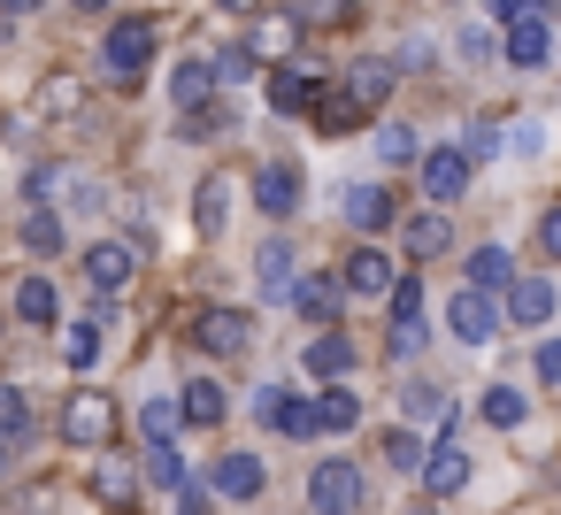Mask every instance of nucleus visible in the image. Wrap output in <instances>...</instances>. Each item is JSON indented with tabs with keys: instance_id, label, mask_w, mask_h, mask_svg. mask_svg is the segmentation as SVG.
I'll use <instances>...</instances> for the list:
<instances>
[{
	"instance_id": "nucleus-24",
	"label": "nucleus",
	"mask_w": 561,
	"mask_h": 515,
	"mask_svg": "<svg viewBox=\"0 0 561 515\" xmlns=\"http://www.w3.org/2000/svg\"><path fill=\"white\" fill-rule=\"evenodd\" d=\"M254 277H262V300H285V293H293V247L270 239V247L254 254Z\"/></svg>"
},
{
	"instance_id": "nucleus-25",
	"label": "nucleus",
	"mask_w": 561,
	"mask_h": 515,
	"mask_svg": "<svg viewBox=\"0 0 561 515\" xmlns=\"http://www.w3.org/2000/svg\"><path fill=\"white\" fill-rule=\"evenodd\" d=\"M308 377H346L354 369V339H339V331H323V339H308Z\"/></svg>"
},
{
	"instance_id": "nucleus-52",
	"label": "nucleus",
	"mask_w": 561,
	"mask_h": 515,
	"mask_svg": "<svg viewBox=\"0 0 561 515\" xmlns=\"http://www.w3.org/2000/svg\"><path fill=\"white\" fill-rule=\"evenodd\" d=\"M78 9H85V16H101V9H108V0H78Z\"/></svg>"
},
{
	"instance_id": "nucleus-7",
	"label": "nucleus",
	"mask_w": 561,
	"mask_h": 515,
	"mask_svg": "<svg viewBox=\"0 0 561 515\" xmlns=\"http://www.w3.org/2000/svg\"><path fill=\"white\" fill-rule=\"evenodd\" d=\"M415 477H423L431 500H454V492L469 484V454H461L454 438H438V446H423V469H415Z\"/></svg>"
},
{
	"instance_id": "nucleus-47",
	"label": "nucleus",
	"mask_w": 561,
	"mask_h": 515,
	"mask_svg": "<svg viewBox=\"0 0 561 515\" xmlns=\"http://www.w3.org/2000/svg\"><path fill=\"white\" fill-rule=\"evenodd\" d=\"M538 377H546V385H561V339H546V346H538Z\"/></svg>"
},
{
	"instance_id": "nucleus-29",
	"label": "nucleus",
	"mask_w": 561,
	"mask_h": 515,
	"mask_svg": "<svg viewBox=\"0 0 561 515\" xmlns=\"http://www.w3.org/2000/svg\"><path fill=\"white\" fill-rule=\"evenodd\" d=\"M446 239H454V224H446L438 208L408 224V254H415V262H431V254H446Z\"/></svg>"
},
{
	"instance_id": "nucleus-49",
	"label": "nucleus",
	"mask_w": 561,
	"mask_h": 515,
	"mask_svg": "<svg viewBox=\"0 0 561 515\" xmlns=\"http://www.w3.org/2000/svg\"><path fill=\"white\" fill-rule=\"evenodd\" d=\"M538 239H546V254H553V262H561V208H553V216H546V224H538Z\"/></svg>"
},
{
	"instance_id": "nucleus-26",
	"label": "nucleus",
	"mask_w": 561,
	"mask_h": 515,
	"mask_svg": "<svg viewBox=\"0 0 561 515\" xmlns=\"http://www.w3.org/2000/svg\"><path fill=\"white\" fill-rule=\"evenodd\" d=\"M400 408H408L415 423H446V438H454V400H446L438 385H423V377H415V385L400 392Z\"/></svg>"
},
{
	"instance_id": "nucleus-23",
	"label": "nucleus",
	"mask_w": 561,
	"mask_h": 515,
	"mask_svg": "<svg viewBox=\"0 0 561 515\" xmlns=\"http://www.w3.org/2000/svg\"><path fill=\"white\" fill-rule=\"evenodd\" d=\"M385 93H392V62H354V70H346V101H354L362 116H369Z\"/></svg>"
},
{
	"instance_id": "nucleus-14",
	"label": "nucleus",
	"mask_w": 561,
	"mask_h": 515,
	"mask_svg": "<svg viewBox=\"0 0 561 515\" xmlns=\"http://www.w3.org/2000/svg\"><path fill=\"white\" fill-rule=\"evenodd\" d=\"M546 316H553V285H546V277H515V285H507V323H515V331H538Z\"/></svg>"
},
{
	"instance_id": "nucleus-50",
	"label": "nucleus",
	"mask_w": 561,
	"mask_h": 515,
	"mask_svg": "<svg viewBox=\"0 0 561 515\" xmlns=\"http://www.w3.org/2000/svg\"><path fill=\"white\" fill-rule=\"evenodd\" d=\"M216 9H231V16H262V0H216Z\"/></svg>"
},
{
	"instance_id": "nucleus-31",
	"label": "nucleus",
	"mask_w": 561,
	"mask_h": 515,
	"mask_svg": "<svg viewBox=\"0 0 561 515\" xmlns=\"http://www.w3.org/2000/svg\"><path fill=\"white\" fill-rule=\"evenodd\" d=\"M354 423H362L354 392H316V431H354Z\"/></svg>"
},
{
	"instance_id": "nucleus-12",
	"label": "nucleus",
	"mask_w": 561,
	"mask_h": 515,
	"mask_svg": "<svg viewBox=\"0 0 561 515\" xmlns=\"http://www.w3.org/2000/svg\"><path fill=\"white\" fill-rule=\"evenodd\" d=\"M170 93H178V108H185V116H201V108L216 101V55H185V62H178V78H170Z\"/></svg>"
},
{
	"instance_id": "nucleus-42",
	"label": "nucleus",
	"mask_w": 561,
	"mask_h": 515,
	"mask_svg": "<svg viewBox=\"0 0 561 515\" xmlns=\"http://www.w3.org/2000/svg\"><path fill=\"white\" fill-rule=\"evenodd\" d=\"M147 477H154V484H185V461H178V446H170V438H154V446H147Z\"/></svg>"
},
{
	"instance_id": "nucleus-17",
	"label": "nucleus",
	"mask_w": 561,
	"mask_h": 515,
	"mask_svg": "<svg viewBox=\"0 0 561 515\" xmlns=\"http://www.w3.org/2000/svg\"><path fill=\"white\" fill-rule=\"evenodd\" d=\"M500 55H507L515 70H538V62L553 55V32H546V24H507V32H500Z\"/></svg>"
},
{
	"instance_id": "nucleus-46",
	"label": "nucleus",
	"mask_w": 561,
	"mask_h": 515,
	"mask_svg": "<svg viewBox=\"0 0 561 515\" xmlns=\"http://www.w3.org/2000/svg\"><path fill=\"white\" fill-rule=\"evenodd\" d=\"M47 507H55V484H32V492H24L9 515H47Z\"/></svg>"
},
{
	"instance_id": "nucleus-34",
	"label": "nucleus",
	"mask_w": 561,
	"mask_h": 515,
	"mask_svg": "<svg viewBox=\"0 0 561 515\" xmlns=\"http://www.w3.org/2000/svg\"><path fill=\"white\" fill-rule=\"evenodd\" d=\"M377 162H385V170L415 162V131H408V124H377Z\"/></svg>"
},
{
	"instance_id": "nucleus-18",
	"label": "nucleus",
	"mask_w": 561,
	"mask_h": 515,
	"mask_svg": "<svg viewBox=\"0 0 561 515\" xmlns=\"http://www.w3.org/2000/svg\"><path fill=\"white\" fill-rule=\"evenodd\" d=\"M78 108H85V85L78 78H47L39 101H32V124H70Z\"/></svg>"
},
{
	"instance_id": "nucleus-6",
	"label": "nucleus",
	"mask_w": 561,
	"mask_h": 515,
	"mask_svg": "<svg viewBox=\"0 0 561 515\" xmlns=\"http://www.w3.org/2000/svg\"><path fill=\"white\" fill-rule=\"evenodd\" d=\"M446 323H454L461 346H492V339H500V308H492L484 293H454V300H446Z\"/></svg>"
},
{
	"instance_id": "nucleus-37",
	"label": "nucleus",
	"mask_w": 561,
	"mask_h": 515,
	"mask_svg": "<svg viewBox=\"0 0 561 515\" xmlns=\"http://www.w3.org/2000/svg\"><path fill=\"white\" fill-rule=\"evenodd\" d=\"M93 354H101V323H78V331H62V362H70V369H93Z\"/></svg>"
},
{
	"instance_id": "nucleus-4",
	"label": "nucleus",
	"mask_w": 561,
	"mask_h": 515,
	"mask_svg": "<svg viewBox=\"0 0 561 515\" xmlns=\"http://www.w3.org/2000/svg\"><path fill=\"white\" fill-rule=\"evenodd\" d=\"M193 339H201L208 354H224V362H231V354H247L254 316H247V308H201V316H193Z\"/></svg>"
},
{
	"instance_id": "nucleus-9",
	"label": "nucleus",
	"mask_w": 561,
	"mask_h": 515,
	"mask_svg": "<svg viewBox=\"0 0 561 515\" xmlns=\"http://www.w3.org/2000/svg\"><path fill=\"white\" fill-rule=\"evenodd\" d=\"M339 285H346L354 300H385V293L400 285V270H392V262H385L377 247H354V254H346V277H339Z\"/></svg>"
},
{
	"instance_id": "nucleus-20",
	"label": "nucleus",
	"mask_w": 561,
	"mask_h": 515,
	"mask_svg": "<svg viewBox=\"0 0 561 515\" xmlns=\"http://www.w3.org/2000/svg\"><path fill=\"white\" fill-rule=\"evenodd\" d=\"M507 285H515V254H507V247H477V254H469V293L492 300V293H507Z\"/></svg>"
},
{
	"instance_id": "nucleus-19",
	"label": "nucleus",
	"mask_w": 561,
	"mask_h": 515,
	"mask_svg": "<svg viewBox=\"0 0 561 515\" xmlns=\"http://www.w3.org/2000/svg\"><path fill=\"white\" fill-rule=\"evenodd\" d=\"M224 224H231V178H201V193H193V231L216 239Z\"/></svg>"
},
{
	"instance_id": "nucleus-13",
	"label": "nucleus",
	"mask_w": 561,
	"mask_h": 515,
	"mask_svg": "<svg viewBox=\"0 0 561 515\" xmlns=\"http://www.w3.org/2000/svg\"><path fill=\"white\" fill-rule=\"evenodd\" d=\"M254 201H262V216H277V224L300 216V170H293V162H270V170L254 178Z\"/></svg>"
},
{
	"instance_id": "nucleus-3",
	"label": "nucleus",
	"mask_w": 561,
	"mask_h": 515,
	"mask_svg": "<svg viewBox=\"0 0 561 515\" xmlns=\"http://www.w3.org/2000/svg\"><path fill=\"white\" fill-rule=\"evenodd\" d=\"M62 438L101 454V446L116 438V400H108V392H70V408H62Z\"/></svg>"
},
{
	"instance_id": "nucleus-2",
	"label": "nucleus",
	"mask_w": 561,
	"mask_h": 515,
	"mask_svg": "<svg viewBox=\"0 0 561 515\" xmlns=\"http://www.w3.org/2000/svg\"><path fill=\"white\" fill-rule=\"evenodd\" d=\"M308 507H316V515H354V507H362V469L339 461V454L316 461V469H308Z\"/></svg>"
},
{
	"instance_id": "nucleus-28",
	"label": "nucleus",
	"mask_w": 561,
	"mask_h": 515,
	"mask_svg": "<svg viewBox=\"0 0 561 515\" xmlns=\"http://www.w3.org/2000/svg\"><path fill=\"white\" fill-rule=\"evenodd\" d=\"M308 116H316V131H323V139H339V131H354V124H362V108L346 101V85H339V93H323Z\"/></svg>"
},
{
	"instance_id": "nucleus-11",
	"label": "nucleus",
	"mask_w": 561,
	"mask_h": 515,
	"mask_svg": "<svg viewBox=\"0 0 561 515\" xmlns=\"http://www.w3.org/2000/svg\"><path fill=\"white\" fill-rule=\"evenodd\" d=\"M423 193L446 208V201H461L469 193V154L461 147H438V154H423Z\"/></svg>"
},
{
	"instance_id": "nucleus-22",
	"label": "nucleus",
	"mask_w": 561,
	"mask_h": 515,
	"mask_svg": "<svg viewBox=\"0 0 561 515\" xmlns=\"http://www.w3.org/2000/svg\"><path fill=\"white\" fill-rule=\"evenodd\" d=\"M216 492H231V500H254L262 492V461L254 454H216V477H208Z\"/></svg>"
},
{
	"instance_id": "nucleus-5",
	"label": "nucleus",
	"mask_w": 561,
	"mask_h": 515,
	"mask_svg": "<svg viewBox=\"0 0 561 515\" xmlns=\"http://www.w3.org/2000/svg\"><path fill=\"white\" fill-rule=\"evenodd\" d=\"M85 285L93 293H124L131 285V270H139V247H124V239H101V247H85Z\"/></svg>"
},
{
	"instance_id": "nucleus-53",
	"label": "nucleus",
	"mask_w": 561,
	"mask_h": 515,
	"mask_svg": "<svg viewBox=\"0 0 561 515\" xmlns=\"http://www.w3.org/2000/svg\"><path fill=\"white\" fill-rule=\"evenodd\" d=\"M0 477H9V438H0Z\"/></svg>"
},
{
	"instance_id": "nucleus-43",
	"label": "nucleus",
	"mask_w": 561,
	"mask_h": 515,
	"mask_svg": "<svg viewBox=\"0 0 561 515\" xmlns=\"http://www.w3.org/2000/svg\"><path fill=\"white\" fill-rule=\"evenodd\" d=\"M139 423H147V446H154V438H170L178 408H170V400H147V408H139Z\"/></svg>"
},
{
	"instance_id": "nucleus-15",
	"label": "nucleus",
	"mask_w": 561,
	"mask_h": 515,
	"mask_svg": "<svg viewBox=\"0 0 561 515\" xmlns=\"http://www.w3.org/2000/svg\"><path fill=\"white\" fill-rule=\"evenodd\" d=\"M392 216H400V201H392L385 185H346V224H354V231H385Z\"/></svg>"
},
{
	"instance_id": "nucleus-48",
	"label": "nucleus",
	"mask_w": 561,
	"mask_h": 515,
	"mask_svg": "<svg viewBox=\"0 0 561 515\" xmlns=\"http://www.w3.org/2000/svg\"><path fill=\"white\" fill-rule=\"evenodd\" d=\"M507 139H515V154H538V147H546V131H538V124H515Z\"/></svg>"
},
{
	"instance_id": "nucleus-38",
	"label": "nucleus",
	"mask_w": 561,
	"mask_h": 515,
	"mask_svg": "<svg viewBox=\"0 0 561 515\" xmlns=\"http://www.w3.org/2000/svg\"><path fill=\"white\" fill-rule=\"evenodd\" d=\"M385 469H400V477H415V469H423V446H415V431H385Z\"/></svg>"
},
{
	"instance_id": "nucleus-39",
	"label": "nucleus",
	"mask_w": 561,
	"mask_h": 515,
	"mask_svg": "<svg viewBox=\"0 0 561 515\" xmlns=\"http://www.w3.org/2000/svg\"><path fill=\"white\" fill-rule=\"evenodd\" d=\"M32 431V400L16 385H0V438H24Z\"/></svg>"
},
{
	"instance_id": "nucleus-44",
	"label": "nucleus",
	"mask_w": 561,
	"mask_h": 515,
	"mask_svg": "<svg viewBox=\"0 0 561 515\" xmlns=\"http://www.w3.org/2000/svg\"><path fill=\"white\" fill-rule=\"evenodd\" d=\"M178 515H216V500H208V484H193V477H185V484H178Z\"/></svg>"
},
{
	"instance_id": "nucleus-16",
	"label": "nucleus",
	"mask_w": 561,
	"mask_h": 515,
	"mask_svg": "<svg viewBox=\"0 0 561 515\" xmlns=\"http://www.w3.org/2000/svg\"><path fill=\"white\" fill-rule=\"evenodd\" d=\"M339 300H346V285H339V277H323V270L293 285V308H300L308 323H323V331H331V316H339Z\"/></svg>"
},
{
	"instance_id": "nucleus-21",
	"label": "nucleus",
	"mask_w": 561,
	"mask_h": 515,
	"mask_svg": "<svg viewBox=\"0 0 561 515\" xmlns=\"http://www.w3.org/2000/svg\"><path fill=\"white\" fill-rule=\"evenodd\" d=\"M178 415H185L193 431H216V423H224V385H216V377H193L185 400H178Z\"/></svg>"
},
{
	"instance_id": "nucleus-51",
	"label": "nucleus",
	"mask_w": 561,
	"mask_h": 515,
	"mask_svg": "<svg viewBox=\"0 0 561 515\" xmlns=\"http://www.w3.org/2000/svg\"><path fill=\"white\" fill-rule=\"evenodd\" d=\"M0 9H9V16H39V0H0Z\"/></svg>"
},
{
	"instance_id": "nucleus-30",
	"label": "nucleus",
	"mask_w": 561,
	"mask_h": 515,
	"mask_svg": "<svg viewBox=\"0 0 561 515\" xmlns=\"http://www.w3.org/2000/svg\"><path fill=\"white\" fill-rule=\"evenodd\" d=\"M523 415H530V400H523L515 385H492V392H484V423H492V431H515Z\"/></svg>"
},
{
	"instance_id": "nucleus-33",
	"label": "nucleus",
	"mask_w": 561,
	"mask_h": 515,
	"mask_svg": "<svg viewBox=\"0 0 561 515\" xmlns=\"http://www.w3.org/2000/svg\"><path fill=\"white\" fill-rule=\"evenodd\" d=\"M461 154H469V162H484V154H507V124H500V116H477Z\"/></svg>"
},
{
	"instance_id": "nucleus-1",
	"label": "nucleus",
	"mask_w": 561,
	"mask_h": 515,
	"mask_svg": "<svg viewBox=\"0 0 561 515\" xmlns=\"http://www.w3.org/2000/svg\"><path fill=\"white\" fill-rule=\"evenodd\" d=\"M101 62H108V78L116 85H139L147 78V62H154V24H108V47H101Z\"/></svg>"
},
{
	"instance_id": "nucleus-45",
	"label": "nucleus",
	"mask_w": 561,
	"mask_h": 515,
	"mask_svg": "<svg viewBox=\"0 0 561 515\" xmlns=\"http://www.w3.org/2000/svg\"><path fill=\"white\" fill-rule=\"evenodd\" d=\"M277 408H285V385H262V392H254V423L277 431Z\"/></svg>"
},
{
	"instance_id": "nucleus-32",
	"label": "nucleus",
	"mask_w": 561,
	"mask_h": 515,
	"mask_svg": "<svg viewBox=\"0 0 561 515\" xmlns=\"http://www.w3.org/2000/svg\"><path fill=\"white\" fill-rule=\"evenodd\" d=\"M16 316H24V323H55V285H47V277H24V285H16Z\"/></svg>"
},
{
	"instance_id": "nucleus-27",
	"label": "nucleus",
	"mask_w": 561,
	"mask_h": 515,
	"mask_svg": "<svg viewBox=\"0 0 561 515\" xmlns=\"http://www.w3.org/2000/svg\"><path fill=\"white\" fill-rule=\"evenodd\" d=\"M293 47H300V24H293V16H262V24H254V39H247V55H254V62H262V55H293Z\"/></svg>"
},
{
	"instance_id": "nucleus-35",
	"label": "nucleus",
	"mask_w": 561,
	"mask_h": 515,
	"mask_svg": "<svg viewBox=\"0 0 561 515\" xmlns=\"http://www.w3.org/2000/svg\"><path fill=\"white\" fill-rule=\"evenodd\" d=\"M277 431H285V438H316V400H308V392H285Z\"/></svg>"
},
{
	"instance_id": "nucleus-36",
	"label": "nucleus",
	"mask_w": 561,
	"mask_h": 515,
	"mask_svg": "<svg viewBox=\"0 0 561 515\" xmlns=\"http://www.w3.org/2000/svg\"><path fill=\"white\" fill-rule=\"evenodd\" d=\"M553 9H561V0H492V16H500V32H507V24H546Z\"/></svg>"
},
{
	"instance_id": "nucleus-40",
	"label": "nucleus",
	"mask_w": 561,
	"mask_h": 515,
	"mask_svg": "<svg viewBox=\"0 0 561 515\" xmlns=\"http://www.w3.org/2000/svg\"><path fill=\"white\" fill-rule=\"evenodd\" d=\"M24 247H32V254H55V247H62V224H55L47 208H32V216H24Z\"/></svg>"
},
{
	"instance_id": "nucleus-41",
	"label": "nucleus",
	"mask_w": 561,
	"mask_h": 515,
	"mask_svg": "<svg viewBox=\"0 0 561 515\" xmlns=\"http://www.w3.org/2000/svg\"><path fill=\"white\" fill-rule=\"evenodd\" d=\"M392 323H423V277H408V270L392 285Z\"/></svg>"
},
{
	"instance_id": "nucleus-10",
	"label": "nucleus",
	"mask_w": 561,
	"mask_h": 515,
	"mask_svg": "<svg viewBox=\"0 0 561 515\" xmlns=\"http://www.w3.org/2000/svg\"><path fill=\"white\" fill-rule=\"evenodd\" d=\"M316 101H323V85H316L308 62H285V70L270 78V108H277V116H308Z\"/></svg>"
},
{
	"instance_id": "nucleus-8",
	"label": "nucleus",
	"mask_w": 561,
	"mask_h": 515,
	"mask_svg": "<svg viewBox=\"0 0 561 515\" xmlns=\"http://www.w3.org/2000/svg\"><path fill=\"white\" fill-rule=\"evenodd\" d=\"M93 500H101V507H116V515H131V507H139V461L101 454V461H93Z\"/></svg>"
}]
</instances>
